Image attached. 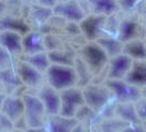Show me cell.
I'll list each match as a JSON object with an SVG mask.
<instances>
[{
	"label": "cell",
	"mask_w": 146,
	"mask_h": 132,
	"mask_svg": "<svg viewBox=\"0 0 146 132\" xmlns=\"http://www.w3.org/2000/svg\"><path fill=\"white\" fill-rule=\"evenodd\" d=\"M139 32V24L134 21H123L120 27L119 40L124 43L130 40H133Z\"/></svg>",
	"instance_id": "obj_19"
},
{
	"label": "cell",
	"mask_w": 146,
	"mask_h": 132,
	"mask_svg": "<svg viewBox=\"0 0 146 132\" xmlns=\"http://www.w3.org/2000/svg\"><path fill=\"white\" fill-rule=\"evenodd\" d=\"M117 2L119 6H121L125 10H131L133 8H135L139 0H117Z\"/></svg>",
	"instance_id": "obj_23"
},
{
	"label": "cell",
	"mask_w": 146,
	"mask_h": 132,
	"mask_svg": "<svg viewBox=\"0 0 146 132\" xmlns=\"http://www.w3.org/2000/svg\"><path fill=\"white\" fill-rule=\"evenodd\" d=\"M77 125V119L75 117H64L60 115H54L46 121V130L48 132H73Z\"/></svg>",
	"instance_id": "obj_9"
},
{
	"label": "cell",
	"mask_w": 146,
	"mask_h": 132,
	"mask_svg": "<svg viewBox=\"0 0 146 132\" xmlns=\"http://www.w3.org/2000/svg\"><path fill=\"white\" fill-rule=\"evenodd\" d=\"M24 110L23 119L28 128H40L43 127L45 122V109L41 99L36 96L25 95L22 97Z\"/></svg>",
	"instance_id": "obj_2"
},
{
	"label": "cell",
	"mask_w": 146,
	"mask_h": 132,
	"mask_svg": "<svg viewBox=\"0 0 146 132\" xmlns=\"http://www.w3.org/2000/svg\"><path fill=\"white\" fill-rule=\"evenodd\" d=\"M134 59L125 53H120L113 56L110 63L109 78L110 79H123L130 72Z\"/></svg>",
	"instance_id": "obj_6"
},
{
	"label": "cell",
	"mask_w": 146,
	"mask_h": 132,
	"mask_svg": "<svg viewBox=\"0 0 146 132\" xmlns=\"http://www.w3.org/2000/svg\"><path fill=\"white\" fill-rule=\"evenodd\" d=\"M3 132H21V131H12V130H8V131H3Z\"/></svg>",
	"instance_id": "obj_28"
},
{
	"label": "cell",
	"mask_w": 146,
	"mask_h": 132,
	"mask_svg": "<svg viewBox=\"0 0 146 132\" xmlns=\"http://www.w3.org/2000/svg\"><path fill=\"white\" fill-rule=\"evenodd\" d=\"M24 132H48L45 128L40 127V128H28Z\"/></svg>",
	"instance_id": "obj_27"
},
{
	"label": "cell",
	"mask_w": 146,
	"mask_h": 132,
	"mask_svg": "<svg viewBox=\"0 0 146 132\" xmlns=\"http://www.w3.org/2000/svg\"><path fill=\"white\" fill-rule=\"evenodd\" d=\"M108 86L120 103H133L141 98L139 87L122 79H110Z\"/></svg>",
	"instance_id": "obj_4"
},
{
	"label": "cell",
	"mask_w": 146,
	"mask_h": 132,
	"mask_svg": "<svg viewBox=\"0 0 146 132\" xmlns=\"http://www.w3.org/2000/svg\"><path fill=\"white\" fill-rule=\"evenodd\" d=\"M23 110H24V105H23L22 98L8 97L2 103L1 111H2V115H5L11 122H15L22 119Z\"/></svg>",
	"instance_id": "obj_13"
},
{
	"label": "cell",
	"mask_w": 146,
	"mask_h": 132,
	"mask_svg": "<svg viewBox=\"0 0 146 132\" xmlns=\"http://www.w3.org/2000/svg\"><path fill=\"white\" fill-rule=\"evenodd\" d=\"M25 62L32 65L34 68H36L37 71L42 72H46V69L48 68V66L51 65V61L48 59V55L44 52H40V53H35V54H31L27 56Z\"/></svg>",
	"instance_id": "obj_18"
},
{
	"label": "cell",
	"mask_w": 146,
	"mask_h": 132,
	"mask_svg": "<svg viewBox=\"0 0 146 132\" xmlns=\"http://www.w3.org/2000/svg\"><path fill=\"white\" fill-rule=\"evenodd\" d=\"M84 59L92 67L99 68L106 64L108 55L98 43H90L82 49Z\"/></svg>",
	"instance_id": "obj_8"
},
{
	"label": "cell",
	"mask_w": 146,
	"mask_h": 132,
	"mask_svg": "<svg viewBox=\"0 0 146 132\" xmlns=\"http://www.w3.org/2000/svg\"><path fill=\"white\" fill-rule=\"evenodd\" d=\"M109 90H106L100 87H88L82 91L85 103H87L91 109L99 110L109 100Z\"/></svg>",
	"instance_id": "obj_10"
},
{
	"label": "cell",
	"mask_w": 146,
	"mask_h": 132,
	"mask_svg": "<svg viewBox=\"0 0 146 132\" xmlns=\"http://www.w3.org/2000/svg\"><path fill=\"white\" fill-rule=\"evenodd\" d=\"M19 76L21 81L28 86L37 87L42 83V73L27 62H23L19 67Z\"/></svg>",
	"instance_id": "obj_14"
},
{
	"label": "cell",
	"mask_w": 146,
	"mask_h": 132,
	"mask_svg": "<svg viewBox=\"0 0 146 132\" xmlns=\"http://www.w3.org/2000/svg\"><path fill=\"white\" fill-rule=\"evenodd\" d=\"M64 1H68V0H57V2H64Z\"/></svg>",
	"instance_id": "obj_29"
},
{
	"label": "cell",
	"mask_w": 146,
	"mask_h": 132,
	"mask_svg": "<svg viewBox=\"0 0 146 132\" xmlns=\"http://www.w3.org/2000/svg\"><path fill=\"white\" fill-rule=\"evenodd\" d=\"M137 103L136 106L134 107L135 108V111H136V115L139 116V118L143 121L144 118H145V105H144V101L143 100H136Z\"/></svg>",
	"instance_id": "obj_24"
},
{
	"label": "cell",
	"mask_w": 146,
	"mask_h": 132,
	"mask_svg": "<svg viewBox=\"0 0 146 132\" xmlns=\"http://www.w3.org/2000/svg\"><path fill=\"white\" fill-rule=\"evenodd\" d=\"M94 15H109L114 13L119 8L117 0H88Z\"/></svg>",
	"instance_id": "obj_15"
},
{
	"label": "cell",
	"mask_w": 146,
	"mask_h": 132,
	"mask_svg": "<svg viewBox=\"0 0 146 132\" xmlns=\"http://www.w3.org/2000/svg\"><path fill=\"white\" fill-rule=\"evenodd\" d=\"M103 20V15H94L90 17H85L79 23H80L81 31L87 35L89 39H95L99 32L100 24Z\"/></svg>",
	"instance_id": "obj_16"
},
{
	"label": "cell",
	"mask_w": 146,
	"mask_h": 132,
	"mask_svg": "<svg viewBox=\"0 0 146 132\" xmlns=\"http://www.w3.org/2000/svg\"><path fill=\"white\" fill-rule=\"evenodd\" d=\"M48 85L56 90L74 87L77 81V72L69 65L52 64L46 69Z\"/></svg>",
	"instance_id": "obj_1"
},
{
	"label": "cell",
	"mask_w": 146,
	"mask_h": 132,
	"mask_svg": "<svg viewBox=\"0 0 146 132\" xmlns=\"http://www.w3.org/2000/svg\"><path fill=\"white\" fill-rule=\"evenodd\" d=\"M10 61V53L2 46H0V69H6L7 67H9Z\"/></svg>",
	"instance_id": "obj_22"
},
{
	"label": "cell",
	"mask_w": 146,
	"mask_h": 132,
	"mask_svg": "<svg viewBox=\"0 0 146 132\" xmlns=\"http://www.w3.org/2000/svg\"><path fill=\"white\" fill-rule=\"evenodd\" d=\"M124 78H126L127 83L132 85H144L146 81V69L143 63H137L136 65L133 63L130 72L126 74Z\"/></svg>",
	"instance_id": "obj_17"
},
{
	"label": "cell",
	"mask_w": 146,
	"mask_h": 132,
	"mask_svg": "<svg viewBox=\"0 0 146 132\" xmlns=\"http://www.w3.org/2000/svg\"><path fill=\"white\" fill-rule=\"evenodd\" d=\"M45 50L44 35L40 32H29L22 37V52L28 55L35 54Z\"/></svg>",
	"instance_id": "obj_12"
},
{
	"label": "cell",
	"mask_w": 146,
	"mask_h": 132,
	"mask_svg": "<svg viewBox=\"0 0 146 132\" xmlns=\"http://www.w3.org/2000/svg\"><path fill=\"white\" fill-rule=\"evenodd\" d=\"M0 46L6 49L9 53H21L22 35L20 32L13 30H2L0 32Z\"/></svg>",
	"instance_id": "obj_11"
},
{
	"label": "cell",
	"mask_w": 146,
	"mask_h": 132,
	"mask_svg": "<svg viewBox=\"0 0 146 132\" xmlns=\"http://www.w3.org/2000/svg\"><path fill=\"white\" fill-rule=\"evenodd\" d=\"M124 53L131 56L132 59H144L145 57V46L144 43L139 40H130L127 41V44L124 49Z\"/></svg>",
	"instance_id": "obj_20"
},
{
	"label": "cell",
	"mask_w": 146,
	"mask_h": 132,
	"mask_svg": "<svg viewBox=\"0 0 146 132\" xmlns=\"http://www.w3.org/2000/svg\"><path fill=\"white\" fill-rule=\"evenodd\" d=\"M52 10L72 22H80L85 18V12L77 0L57 2Z\"/></svg>",
	"instance_id": "obj_5"
},
{
	"label": "cell",
	"mask_w": 146,
	"mask_h": 132,
	"mask_svg": "<svg viewBox=\"0 0 146 132\" xmlns=\"http://www.w3.org/2000/svg\"><path fill=\"white\" fill-rule=\"evenodd\" d=\"M59 98L60 110L58 115L64 117H76L79 108L85 105L82 91L74 87L60 90Z\"/></svg>",
	"instance_id": "obj_3"
},
{
	"label": "cell",
	"mask_w": 146,
	"mask_h": 132,
	"mask_svg": "<svg viewBox=\"0 0 146 132\" xmlns=\"http://www.w3.org/2000/svg\"><path fill=\"white\" fill-rule=\"evenodd\" d=\"M121 132H145V129L143 125H130L124 128Z\"/></svg>",
	"instance_id": "obj_26"
},
{
	"label": "cell",
	"mask_w": 146,
	"mask_h": 132,
	"mask_svg": "<svg viewBox=\"0 0 146 132\" xmlns=\"http://www.w3.org/2000/svg\"><path fill=\"white\" fill-rule=\"evenodd\" d=\"M97 43L102 47L108 56L111 55L112 57L120 54L123 49V43L120 40H115V39H101Z\"/></svg>",
	"instance_id": "obj_21"
},
{
	"label": "cell",
	"mask_w": 146,
	"mask_h": 132,
	"mask_svg": "<svg viewBox=\"0 0 146 132\" xmlns=\"http://www.w3.org/2000/svg\"><path fill=\"white\" fill-rule=\"evenodd\" d=\"M38 98L43 103L46 115L48 116L58 115L59 110H60V98L56 89L51 87L50 85L44 86L40 91Z\"/></svg>",
	"instance_id": "obj_7"
},
{
	"label": "cell",
	"mask_w": 146,
	"mask_h": 132,
	"mask_svg": "<svg viewBox=\"0 0 146 132\" xmlns=\"http://www.w3.org/2000/svg\"><path fill=\"white\" fill-rule=\"evenodd\" d=\"M36 1L41 7L50 8V9H52L57 3V0H36Z\"/></svg>",
	"instance_id": "obj_25"
}]
</instances>
